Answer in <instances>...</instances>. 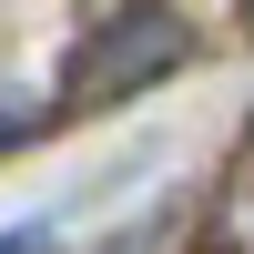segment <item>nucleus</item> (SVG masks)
<instances>
[{
	"label": "nucleus",
	"instance_id": "nucleus-1",
	"mask_svg": "<svg viewBox=\"0 0 254 254\" xmlns=\"http://www.w3.org/2000/svg\"><path fill=\"white\" fill-rule=\"evenodd\" d=\"M183 51H193V31H183L173 10H112V20L71 51V71H61V112H81V102H122V92H153L163 71H183Z\"/></svg>",
	"mask_w": 254,
	"mask_h": 254
},
{
	"label": "nucleus",
	"instance_id": "nucleus-2",
	"mask_svg": "<svg viewBox=\"0 0 254 254\" xmlns=\"http://www.w3.org/2000/svg\"><path fill=\"white\" fill-rule=\"evenodd\" d=\"M0 254H41V224H10V234H0Z\"/></svg>",
	"mask_w": 254,
	"mask_h": 254
}]
</instances>
